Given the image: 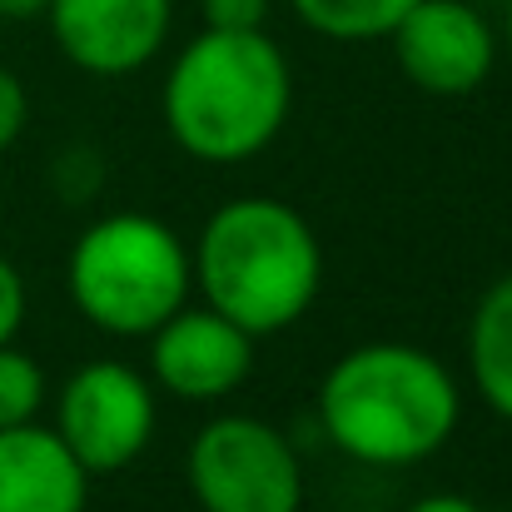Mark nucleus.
<instances>
[{
  "instance_id": "nucleus-1",
  "label": "nucleus",
  "mask_w": 512,
  "mask_h": 512,
  "mask_svg": "<svg viewBox=\"0 0 512 512\" xmlns=\"http://www.w3.org/2000/svg\"><path fill=\"white\" fill-rule=\"evenodd\" d=\"M463 393L443 358L403 339H373L334 358L319 383V428L343 458L413 468L458 433Z\"/></svg>"
},
{
  "instance_id": "nucleus-2",
  "label": "nucleus",
  "mask_w": 512,
  "mask_h": 512,
  "mask_svg": "<svg viewBox=\"0 0 512 512\" xmlns=\"http://www.w3.org/2000/svg\"><path fill=\"white\" fill-rule=\"evenodd\" d=\"M294 105L284 50L264 30H199L174 55L160 115L170 140L199 165H244L264 155Z\"/></svg>"
},
{
  "instance_id": "nucleus-3",
  "label": "nucleus",
  "mask_w": 512,
  "mask_h": 512,
  "mask_svg": "<svg viewBox=\"0 0 512 512\" xmlns=\"http://www.w3.org/2000/svg\"><path fill=\"white\" fill-rule=\"evenodd\" d=\"M189 269L214 314L234 319L254 339H269L314 309L324 284V249L294 204L239 194L204 219Z\"/></svg>"
},
{
  "instance_id": "nucleus-4",
  "label": "nucleus",
  "mask_w": 512,
  "mask_h": 512,
  "mask_svg": "<svg viewBox=\"0 0 512 512\" xmlns=\"http://www.w3.org/2000/svg\"><path fill=\"white\" fill-rule=\"evenodd\" d=\"M70 304L115 339H145L189 304V249L165 219L120 209L95 219L65 259Z\"/></svg>"
},
{
  "instance_id": "nucleus-5",
  "label": "nucleus",
  "mask_w": 512,
  "mask_h": 512,
  "mask_svg": "<svg viewBox=\"0 0 512 512\" xmlns=\"http://www.w3.org/2000/svg\"><path fill=\"white\" fill-rule=\"evenodd\" d=\"M184 478L199 512H299L304 503V463L294 443L254 413L204 423L189 443Z\"/></svg>"
},
{
  "instance_id": "nucleus-6",
  "label": "nucleus",
  "mask_w": 512,
  "mask_h": 512,
  "mask_svg": "<svg viewBox=\"0 0 512 512\" xmlns=\"http://www.w3.org/2000/svg\"><path fill=\"white\" fill-rule=\"evenodd\" d=\"M55 433L90 478L125 473L155 438V388L120 358H90L55 398Z\"/></svg>"
},
{
  "instance_id": "nucleus-7",
  "label": "nucleus",
  "mask_w": 512,
  "mask_h": 512,
  "mask_svg": "<svg viewBox=\"0 0 512 512\" xmlns=\"http://www.w3.org/2000/svg\"><path fill=\"white\" fill-rule=\"evenodd\" d=\"M393 60L423 95H473L498 65V35L463 0H418L393 30Z\"/></svg>"
},
{
  "instance_id": "nucleus-8",
  "label": "nucleus",
  "mask_w": 512,
  "mask_h": 512,
  "mask_svg": "<svg viewBox=\"0 0 512 512\" xmlns=\"http://www.w3.org/2000/svg\"><path fill=\"white\" fill-rule=\"evenodd\" d=\"M50 35L60 55L100 80H125L145 70L174 20V0H50Z\"/></svg>"
},
{
  "instance_id": "nucleus-9",
  "label": "nucleus",
  "mask_w": 512,
  "mask_h": 512,
  "mask_svg": "<svg viewBox=\"0 0 512 512\" xmlns=\"http://www.w3.org/2000/svg\"><path fill=\"white\" fill-rule=\"evenodd\" d=\"M150 339V378L184 403H219L254 373V334L209 304H179L170 319L145 334Z\"/></svg>"
},
{
  "instance_id": "nucleus-10",
  "label": "nucleus",
  "mask_w": 512,
  "mask_h": 512,
  "mask_svg": "<svg viewBox=\"0 0 512 512\" xmlns=\"http://www.w3.org/2000/svg\"><path fill=\"white\" fill-rule=\"evenodd\" d=\"M90 473L55 428H0V512H85Z\"/></svg>"
},
{
  "instance_id": "nucleus-11",
  "label": "nucleus",
  "mask_w": 512,
  "mask_h": 512,
  "mask_svg": "<svg viewBox=\"0 0 512 512\" xmlns=\"http://www.w3.org/2000/svg\"><path fill=\"white\" fill-rule=\"evenodd\" d=\"M468 373L483 403L512 423V274H503L473 309L468 324Z\"/></svg>"
},
{
  "instance_id": "nucleus-12",
  "label": "nucleus",
  "mask_w": 512,
  "mask_h": 512,
  "mask_svg": "<svg viewBox=\"0 0 512 512\" xmlns=\"http://www.w3.org/2000/svg\"><path fill=\"white\" fill-rule=\"evenodd\" d=\"M289 5L314 35L343 40V45H368V40H388V30L418 0H289Z\"/></svg>"
},
{
  "instance_id": "nucleus-13",
  "label": "nucleus",
  "mask_w": 512,
  "mask_h": 512,
  "mask_svg": "<svg viewBox=\"0 0 512 512\" xmlns=\"http://www.w3.org/2000/svg\"><path fill=\"white\" fill-rule=\"evenodd\" d=\"M40 408H45V373H40V363L25 348L0 343V428L30 423Z\"/></svg>"
},
{
  "instance_id": "nucleus-14",
  "label": "nucleus",
  "mask_w": 512,
  "mask_h": 512,
  "mask_svg": "<svg viewBox=\"0 0 512 512\" xmlns=\"http://www.w3.org/2000/svg\"><path fill=\"white\" fill-rule=\"evenodd\" d=\"M209 30H264L269 0H199Z\"/></svg>"
},
{
  "instance_id": "nucleus-15",
  "label": "nucleus",
  "mask_w": 512,
  "mask_h": 512,
  "mask_svg": "<svg viewBox=\"0 0 512 512\" xmlns=\"http://www.w3.org/2000/svg\"><path fill=\"white\" fill-rule=\"evenodd\" d=\"M25 120H30V95H25V80L15 70L0 65V155L25 135Z\"/></svg>"
},
{
  "instance_id": "nucleus-16",
  "label": "nucleus",
  "mask_w": 512,
  "mask_h": 512,
  "mask_svg": "<svg viewBox=\"0 0 512 512\" xmlns=\"http://www.w3.org/2000/svg\"><path fill=\"white\" fill-rule=\"evenodd\" d=\"M20 324H25V279H20V269L0 254V343H15Z\"/></svg>"
},
{
  "instance_id": "nucleus-17",
  "label": "nucleus",
  "mask_w": 512,
  "mask_h": 512,
  "mask_svg": "<svg viewBox=\"0 0 512 512\" xmlns=\"http://www.w3.org/2000/svg\"><path fill=\"white\" fill-rule=\"evenodd\" d=\"M408 512H483L473 498H463V493H433V498H423V503H413Z\"/></svg>"
},
{
  "instance_id": "nucleus-18",
  "label": "nucleus",
  "mask_w": 512,
  "mask_h": 512,
  "mask_svg": "<svg viewBox=\"0 0 512 512\" xmlns=\"http://www.w3.org/2000/svg\"><path fill=\"white\" fill-rule=\"evenodd\" d=\"M50 0H0V20H40Z\"/></svg>"
},
{
  "instance_id": "nucleus-19",
  "label": "nucleus",
  "mask_w": 512,
  "mask_h": 512,
  "mask_svg": "<svg viewBox=\"0 0 512 512\" xmlns=\"http://www.w3.org/2000/svg\"><path fill=\"white\" fill-rule=\"evenodd\" d=\"M503 45H508V60H512V0H508V20H503Z\"/></svg>"
}]
</instances>
